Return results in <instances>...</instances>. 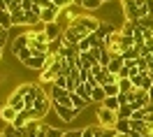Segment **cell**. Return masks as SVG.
<instances>
[{"instance_id":"obj_1","label":"cell","mask_w":153,"mask_h":137,"mask_svg":"<svg viewBox=\"0 0 153 137\" xmlns=\"http://www.w3.org/2000/svg\"><path fill=\"white\" fill-rule=\"evenodd\" d=\"M70 26H72L74 30H79V33L86 37V35L97 33V28H100V19H97V16H91V14H79Z\"/></svg>"},{"instance_id":"obj_2","label":"cell","mask_w":153,"mask_h":137,"mask_svg":"<svg viewBox=\"0 0 153 137\" xmlns=\"http://www.w3.org/2000/svg\"><path fill=\"white\" fill-rule=\"evenodd\" d=\"M28 33V30H26ZM30 35V49L35 51V54H49V37L47 33H37V35H33V33H28Z\"/></svg>"},{"instance_id":"obj_3","label":"cell","mask_w":153,"mask_h":137,"mask_svg":"<svg viewBox=\"0 0 153 137\" xmlns=\"http://www.w3.org/2000/svg\"><path fill=\"white\" fill-rule=\"evenodd\" d=\"M53 107V102H51V95H47L44 91H39V95H37V100H35V105H33V109L37 112L39 116L44 118L49 114V109Z\"/></svg>"},{"instance_id":"obj_4","label":"cell","mask_w":153,"mask_h":137,"mask_svg":"<svg viewBox=\"0 0 153 137\" xmlns=\"http://www.w3.org/2000/svg\"><path fill=\"white\" fill-rule=\"evenodd\" d=\"M116 121H118V116H116V112H109V109H105L102 105L97 107V123L102 128H114Z\"/></svg>"},{"instance_id":"obj_5","label":"cell","mask_w":153,"mask_h":137,"mask_svg":"<svg viewBox=\"0 0 153 137\" xmlns=\"http://www.w3.org/2000/svg\"><path fill=\"white\" fill-rule=\"evenodd\" d=\"M53 112L58 114V118L63 121V123H72L81 112L79 109H74V107H63V105H53Z\"/></svg>"},{"instance_id":"obj_6","label":"cell","mask_w":153,"mask_h":137,"mask_svg":"<svg viewBox=\"0 0 153 137\" xmlns=\"http://www.w3.org/2000/svg\"><path fill=\"white\" fill-rule=\"evenodd\" d=\"M132 86L134 88H142V91H151L153 88V79L149 72H137L132 77Z\"/></svg>"},{"instance_id":"obj_7","label":"cell","mask_w":153,"mask_h":137,"mask_svg":"<svg viewBox=\"0 0 153 137\" xmlns=\"http://www.w3.org/2000/svg\"><path fill=\"white\" fill-rule=\"evenodd\" d=\"M7 105H10L12 109H16V112H21V109H26V100H23V93H21L19 88H14L10 93V98L5 100Z\"/></svg>"},{"instance_id":"obj_8","label":"cell","mask_w":153,"mask_h":137,"mask_svg":"<svg viewBox=\"0 0 153 137\" xmlns=\"http://www.w3.org/2000/svg\"><path fill=\"white\" fill-rule=\"evenodd\" d=\"M47 63H49V54H35V56H33V58L26 63V68L39 70V72H42V70L47 68Z\"/></svg>"},{"instance_id":"obj_9","label":"cell","mask_w":153,"mask_h":137,"mask_svg":"<svg viewBox=\"0 0 153 137\" xmlns=\"http://www.w3.org/2000/svg\"><path fill=\"white\" fill-rule=\"evenodd\" d=\"M58 16H60V7L51 5V7H44V10H42L39 21H42V23H53V21H58Z\"/></svg>"},{"instance_id":"obj_10","label":"cell","mask_w":153,"mask_h":137,"mask_svg":"<svg viewBox=\"0 0 153 137\" xmlns=\"http://www.w3.org/2000/svg\"><path fill=\"white\" fill-rule=\"evenodd\" d=\"M26 47H30V35L28 33H21V35H16L14 37V42H12V54L16 56L21 49H26Z\"/></svg>"},{"instance_id":"obj_11","label":"cell","mask_w":153,"mask_h":137,"mask_svg":"<svg viewBox=\"0 0 153 137\" xmlns=\"http://www.w3.org/2000/svg\"><path fill=\"white\" fill-rule=\"evenodd\" d=\"M47 37L49 42H53V39H60V35H63V26L58 23V21H53V23H47Z\"/></svg>"},{"instance_id":"obj_12","label":"cell","mask_w":153,"mask_h":137,"mask_svg":"<svg viewBox=\"0 0 153 137\" xmlns=\"http://www.w3.org/2000/svg\"><path fill=\"white\" fill-rule=\"evenodd\" d=\"M74 93L79 95V98L84 100L86 105H93V98H91V93H93V88L88 86V84H79V86L74 88Z\"/></svg>"},{"instance_id":"obj_13","label":"cell","mask_w":153,"mask_h":137,"mask_svg":"<svg viewBox=\"0 0 153 137\" xmlns=\"http://www.w3.org/2000/svg\"><path fill=\"white\" fill-rule=\"evenodd\" d=\"M16 114H19V112H16V109H12L10 105H7V102H5L2 107H0V118H2V121H5L7 126H10V123H14V118H16Z\"/></svg>"},{"instance_id":"obj_14","label":"cell","mask_w":153,"mask_h":137,"mask_svg":"<svg viewBox=\"0 0 153 137\" xmlns=\"http://www.w3.org/2000/svg\"><path fill=\"white\" fill-rule=\"evenodd\" d=\"M107 70H109L111 74H116V77H118V72L123 70V56H121V54H116V56H111V60H109V65H107Z\"/></svg>"},{"instance_id":"obj_15","label":"cell","mask_w":153,"mask_h":137,"mask_svg":"<svg viewBox=\"0 0 153 137\" xmlns=\"http://www.w3.org/2000/svg\"><path fill=\"white\" fill-rule=\"evenodd\" d=\"M116 133H121V135H130L132 133V121H128V118H118L114 126Z\"/></svg>"},{"instance_id":"obj_16","label":"cell","mask_w":153,"mask_h":137,"mask_svg":"<svg viewBox=\"0 0 153 137\" xmlns=\"http://www.w3.org/2000/svg\"><path fill=\"white\" fill-rule=\"evenodd\" d=\"M10 14H12V26H26V12L21 7L19 10H12Z\"/></svg>"},{"instance_id":"obj_17","label":"cell","mask_w":153,"mask_h":137,"mask_svg":"<svg viewBox=\"0 0 153 137\" xmlns=\"http://www.w3.org/2000/svg\"><path fill=\"white\" fill-rule=\"evenodd\" d=\"M132 114H134L132 105H121V107H118V112H116V116H118V118H128V121L132 118Z\"/></svg>"},{"instance_id":"obj_18","label":"cell","mask_w":153,"mask_h":137,"mask_svg":"<svg viewBox=\"0 0 153 137\" xmlns=\"http://www.w3.org/2000/svg\"><path fill=\"white\" fill-rule=\"evenodd\" d=\"M102 107H105V109H109V112H118L121 102H118V98H116V95H111V98H105Z\"/></svg>"},{"instance_id":"obj_19","label":"cell","mask_w":153,"mask_h":137,"mask_svg":"<svg viewBox=\"0 0 153 137\" xmlns=\"http://www.w3.org/2000/svg\"><path fill=\"white\" fill-rule=\"evenodd\" d=\"M91 98H93V102H97V105H102V102H105V88L102 86H95L93 88V93H91Z\"/></svg>"},{"instance_id":"obj_20","label":"cell","mask_w":153,"mask_h":137,"mask_svg":"<svg viewBox=\"0 0 153 137\" xmlns=\"http://www.w3.org/2000/svg\"><path fill=\"white\" fill-rule=\"evenodd\" d=\"M33 56H35V51L30 49V47H26V49H21L19 54H16V58H19L21 63H23V65H26V63H28V60L33 58Z\"/></svg>"},{"instance_id":"obj_21","label":"cell","mask_w":153,"mask_h":137,"mask_svg":"<svg viewBox=\"0 0 153 137\" xmlns=\"http://www.w3.org/2000/svg\"><path fill=\"white\" fill-rule=\"evenodd\" d=\"M0 28H5V30L12 28V14L10 12H0Z\"/></svg>"},{"instance_id":"obj_22","label":"cell","mask_w":153,"mask_h":137,"mask_svg":"<svg viewBox=\"0 0 153 137\" xmlns=\"http://www.w3.org/2000/svg\"><path fill=\"white\" fill-rule=\"evenodd\" d=\"M118 88H121V93H132V79H118Z\"/></svg>"},{"instance_id":"obj_23","label":"cell","mask_w":153,"mask_h":137,"mask_svg":"<svg viewBox=\"0 0 153 137\" xmlns=\"http://www.w3.org/2000/svg\"><path fill=\"white\" fill-rule=\"evenodd\" d=\"M81 7L88 10V12H95V10L102 7V2H100V0H84V2H81Z\"/></svg>"},{"instance_id":"obj_24","label":"cell","mask_w":153,"mask_h":137,"mask_svg":"<svg viewBox=\"0 0 153 137\" xmlns=\"http://www.w3.org/2000/svg\"><path fill=\"white\" fill-rule=\"evenodd\" d=\"M121 56H123V60H134V58H139L142 54H139V49H137V47H132V49H125Z\"/></svg>"},{"instance_id":"obj_25","label":"cell","mask_w":153,"mask_h":137,"mask_svg":"<svg viewBox=\"0 0 153 137\" xmlns=\"http://www.w3.org/2000/svg\"><path fill=\"white\" fill-rule=\"evenodd\" d=\"M102 88H105V95H107V98H111V95H118V93H121L118 81H116V84H107V86H102Z\"/></svg>"},{"instance_id":"obj_26","label":"cell","mask_w":153,"mask_h":137,"mask_svg":"<svg viewBox=\"0 0 153 137\" xmlns=\"http://www.w3.org/2000/svg\"><path fill=\"white\" fill-rule=\"evenodd\" d=\"M72 107H74V109H79V112H84V109H86L88 105H86V102H84L81 98H79L76 93H72Z\"/></svg>"},{"instance_id":"obj_27","label":"cell","mask_w":153,"mask_h":137,"mask_svg":"<svg viewBox=\"0 0 153 137\" xmlns=\"http://www.w3.org/2000/svg\"><path fill=\"white\" fill-rule=\"evenodd\" d=\"M134 65H137V70H139V72H149V58H144V56L134 58Z\"/></svg>"},{"instance_id":"obj_28","label":"cell","mask_w":153,"mask_h":137,"mask_svg":"<svg viewBox=\"0 0 153 137\" xmlns=\"http://www.w3.org/2000/svg\"><path fill=\"white\" fill-rule=\"evenodd\" d=\"M97 130H100V126H86L81 128V137H95Z\"/></svg>"},{"instance_id":"obj_29","label":"cell","mask_w":153,"mask_h":137,"mask_svg":"<svg viewBox=\"0 0 153 137\" xmlns=\"http://www.w3.org/2000/svg\"><path fill=\"white\" fill-rule=\"evenodd\" d=\"M137 23H139L144 30H153V16H151V14H149V16H144V19H139Z\"/></svg>"},{"instance_id":"obj_30","label":"cell","mask_w":153,"mask_h":137,"mask_svg":"<svg viewBox=\"0 0 153 137\" xmlns=\"http://www.w3.org/2000/svg\"><path fill=\"white\" fill-rule=\"evenodd\" d=\"M51 86H58V88H65V91H67V74H58L56 81H53Z\"/></svg>"},{"instance_id":"obj_31","label":"cell","mask_w":153,"mask_h":137,"mask_svg":"<svg viewBox=\"0 0 153 137\" xmlns=\"http://www.w3.org/2000/svg\"><path fill=\"white\" fill-rule=\"evenodd\" d=\"M44 128H47V137H63L60 128H53V126H44Z\"/></svg>"},{"instance_id":"obj_32","label":"cell","mask_w":153,"mask_h":137,"mask_svg":"<svg viewBox=\"0 0 153 137\" xmlns=\"http://www.w3.org/2000/svg\"><path fill=\"white\" fill-rule=\"evenodd\" d=\"M130 121H144V123H146V109H134V114H132Z\"/></svg>"},{"instance_id":"obj_33","label":"cell","mask_w":153,"mask_h":137,"mask_svg":"<svg viewBox=\"0 0 153 137\" xmlns=\"http://www.w3.org/2000/svg\"><path fill=\"white\" fill-rule=\"evenodd\" d=\"M7 33H10V30L0 28V49H2V47H5V44H7Z\"/></svg>"},{"instance_id":"obj_34","label":"cell","mask_w":153,"mask_h":137,"mask_svg":"<svg viewBox=\"0 0 153 137\" xmlns=\"http://www.w3.org/2000/svg\"><path fill=\"white\" fill-rule=\"evenodd\" d=\"M63 137H81V128L79 130H67V133H63Z\"/></svg>"},{"instance_id":"obj_35","label":"cell","mask_w":153,"mask_h":137,"mask_svg":"<svg viewBox=\"0 0 153 137\" xmlns=\"http://www.w3.org/2000/svg\"><path fill=\"white\" fill-rule=\"evenodd\" d=\"M144 5H146V10H149V14H153V0H146Z\"/></svg>"},{"instance_id":"obj_36","label":"cell","mask_w":153,"mask_h":137,"mask_svg":"<svg viewBox=\"0 0 153 137\" xmlns=\"http://www.w3.org/2000/svg\"><path fill=\"white\" fill-rule=\"evenodd\" d=\"M37 137H47V128H44V126L39 128V133H37Z\"/></svg>"},{"instance_id":"obj_37","label":"cell","mask_w":153,"mask_h":137,"mask_svg":"<svg viewBox=\"0 0 153 137\" xmlns=\"http://www.w3.org/2000/svg\"><path fill=\"white\" fill-rule=\"evenodd\" d=\"M146 112H149V114H153V102H149V107H146Z\"/></svg>"},{"instance_id":"obj_38","label":"cell","mask_w":153,"mask_h":137,"mask_svg":"<svg viewBox=\"0 0 153 137\" xmlns=\"http://www.w3.org/2000/svg\"><path fill=\"white\" fill-rule=\"evenodd\" d=\"M149 98H151V102H153V88H151V91H149Z\"/></svg>"},{"instance_id":"obj_39","label":"cell","mask_w":153,"mask_h":137,"mask_svg":"<svg viewBox=\"0 0 153 137\" xmlns=\"http://www.w3.org/2000/svg\"><path fill=\"white\" fill-rule=\"evenodd\" d=\"M81 2H84V0H74V5H79V7H81Z\"/></svg>"},{"instance_id":"obj_40","label":"cell","mask_w":153,"mask_h":137,"mask_svg":"<svg viewBox=\"0 0 153 137\" xmlns=\"http://www.w3.org/2000/svg\"><path fill=\"white\" fill-rule=\"evenodd\" d=\"M114 137H128V135H121V133H116V135Z\"/></svg>"},{"instance_id":"obj_41","label":"cell","mask_w":153,"mask_h":137,"mask_svg":"<svg viewBox=\"0 0 153 137\" xmlns=\"http://www.w3.org/2000/svg\"><path fill=\"white\" fill-rule=\"evenodd\" d=\"M0 58H2V49H0Z\"/></svg>"},{"instance_id":"obj_42","label":"cell","mask_w":153,"mask_h":137,"mask_svg":"<svg viewBox=\"0 0 153 137\" xmlns=\"http://www.w3.org/2000/svg\"><path fill=\"white\" fill-rule=\"evenodd\" d=\"M128 137H132V135H128Z\"/></svg>"}]
</instances>
